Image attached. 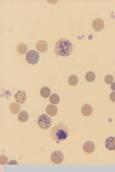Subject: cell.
Returning <instances> with one entry per match:
<instances>
[{
	"instance_id": "obj_1",
	"label": "cell",
	"mask_w": 115,
	"mask_h": 172,
	"mask_svg": "<svg viewBox=\"0 0 115 172\" xmlns=\"http://www.w3.org/2000/svg\"><path fill=\"white\" fill-rule=\"evenodd\" d=\"M73 50L72 43L66 39H61L55 45V53L59 56H69L72 53Z\"/></svg>"
},
{
	"instance_id": "obj_2",
	"label": "cell",
	"mask_w": 115,
	"mask_h": 172,
	"mask_svg": "<svg viewBox=\"0 0 115 172\" xmlns=\"http://www.w3.org/2000/svg\"><path fill=\"white\" fill-rule=\"evenodd\" d=\"M50 132L51 138L59 142L66 140L68 137L69 128L66 125L60 123L51 128Z\"/></svg>"
},
{
	"instance_id": "obj_3",
	"label": "cell",
	"mask_w": 115,
	"mask_h": 172,
	"mask_svg": "<svg viewBox=\"0 0 115 172\" xmlns=\"http://www.w3.org/2000/svg\"><path fill=\"white\" fill-rule=\"evenodd\" d=\"M52 124V120L46 114H42L38 117V125L40 128L43 129H48Z\"/></svg>"
},
{
	"instance_id": "obj_4",
	"label": "cell",
	"mask_w": 115,
	"mask_h": 172,
	"mask_svg": "<svg viewBox=\"0 0 115 172\" xmlns=\"http://www.w3.org/2000/svg\"><path fill=\"white\" fill-rule=\"evenodd\" d=\"M26 59L27 63L30 64H36L39 60V54L36 51L30 50L27 54Z\"/></svg>"
},
{
	"instance_id": "obj_5",
	"label": "cell",
	"mask_w": 115,
	"mask_h": 172,
	"mask_svg": "<svg viewBox=\"0 0 115 172\" xmlns=\"http://www.w3.org/2000/svg\"><path fill=\"white\" fill-rule=\"evenodd\" d=\"M64 158V154L61 151L59 150L53 152L51 156V161L55 164L62 163Z\"/></svg>"
},
{
	"instance_id": "obj_6",
	"label": "cell",
	"mask_w": 115,
	"mask_h": 172,
	"mask_svg": "<svg viewBox=\"0 0 115 172\" xmlns=\"http://www.w3.org/2000/svg\"><path fill=\"white\" fill-rule=\"evenodd\" d=\"M92 26L93 28L95 31L96 32H100L104 28V22L101 19H96L93 21Z\"/></svg>"
},
{
	"instance_id": "obj_7",
	"label": "cell",
	"mask_w": 115,
	"mask_h": 172,
	"mask_svg": "<svg viewBox=\"0 0 115 172\" xmlns=\"http://www.w3.org/2000/svg\"><path fill=\"white\" fill-rule=\"evenodd\" d=\"M15 99L17 102L20 104L24 103L27 99V96L25 91H19L15 94Z\"/></svg>"
},
{
	"instance_id": "obj_8",
	"label": "cell",
	"mask_w": 115,
	"mask_h": 172,
	"mask_svg": "<svg viewBox=\"0 0 115 172\" xmlns=\"http://www.w3.org/2000/svg\"><path fill=\"white\" fill-rule=\"evenodd\" d=\"M95 149V143L92 141H87L83 145V150L87 153H93Z\"/></svg>"
},
{
	"instance_id": "obj_9",
	"label": "cell",
	"mask_w": 115,
	"mask_h": 172,
	"mask_svg": "<svg viewBox=\"0 0 115 172\" xmlns=\"http://www.w3.org/2000/svg\"><path fill=\"white\" fill-rule=\"evenodd\" d=\"M48 45L47 42L43 40H41L37 43L36 48L40 53H45L48 49Z\"/></svg>"
},
{
	"instance_id": "obj_10",
	"label": "cell",
	"mask_w": 115,
	"mask_h": 172,
	"mask_svg": "<svg viewBox=\"0 0 115 172\" xmlns=\"http://www.w3.org/2000/svg\"><path fill=\"white\" fill-rule=\"evenodd\" d=\"M105 146L110 150H115V137L111 136L107 138L105 141Z\"/></svg>"
},
{
	"instance_id": "obj_11",
	"label": "cell",
	"mask_w": 115,
	"mask_h": 172,
	"mask_svg": "<svg viewBox=\"0 0 115 172\" xmlns=\"http://www.w3.org/2000/svg\"><path fill=\"white\" fill-rule=\"evenodd\" d=\"M82 114L85 116H89L92 114L93 109L91 105L88 104L83 105L81 108Z\"/></svg>"
},
{
	"instance_id": "obj_12",
	"label": "cell",
	"mask_w": 115,
	"mask_h": 172,
	"mask_svg": "<svg viewBox=\"0 0 115 172\" xmlns=\"http://www.w3.org/2000/svg\"><path fill=\"white\" fill-rule=\"evenodd\" d=\"M46 111L47 114L51 116L56 115L58 113V108L54 105H47L46 109Z\"/></svg>"
},
{
	"instance_id": "obj_13",
	"label": "cell",
	"mask_w": 115,
	"mask_h": 172,
	"mask_svg": "<svg viewBox=\"0 0 115 172\" xmlns=\"http://www.w3.org/2000/svg\"><path fill=\"white\" fill-rule=\"evenodd\" d=\"M30 118L29 113L25 110H22L19 113L18 116V120L21 122H26Z\"/></svg>"
},
{
	"instance_id": "obj_14",
	"label": "cell",
	"mask_w": 115,
	"mask_h": 172,
	"mask_svg": "<svg viewBox=\"0 0 115 172\" xmlns=\"http://www.w3.org/2000/svg\"><path fill=\"white\" fill-rule=\"evenodd\" d=\"M10 108L11 112L14 114H18L21 109L20 105L16 103H11Z\"/></svg>"
},
{
	"instance_id": "obj_15",
	"label": "cell",
	"mask_w": 115,
	"mask_h": 172,
	"mask_svg": "<svg viewBox=\"0 0 115 172\" xmlns=\"http://www.w3.org/2000/svg\"><path fill=\"white\" fill-rule=\"evenodd\" d=\"M51 93V89L48 87H43L41 90V95L43 98H47L49 97Z\"/></svg>"
},
{
	"instance_id": "obj_16",
	"label": "cell",
	"mask_w": 115,
	"mask_h": 172,
	"mask_svg": "<svg viewBox=\"0 0 115 172\" xmlns=\"http://www.w3.org/2000/svg\"><path fill=\"white\" fill-rule=\"evenodd\" d=\"M17 52L21 55L25 54L27 52V45L25 44H20L17 46Z\"/></svg>"
},
{
	"instance_id": "obj_17",
	"label": "cell",
	"mask_w": 115,
	"mask_h": 172,
	"mask_svg": "<svg viewBox=\"0 0 115 172\" xmlns=\"http://www.w3.org/2000/svg\"><path fill=\"white\" fill-rule=\"evenodd\" d=\"M85 79L87 81L92 82L96 79L95 74L93 72H89L86 74Z\"/></svg>"
},
{
	"instance_id": "obj_18",
	"label": "cell",
	"mask_w": 115,
	"mask_h": 172,
	"mask_svg": "<svg viewBox=\"0 0 115 172\" xmlns=\"http://www.w3.org/2000/svg\"><path fill=\"white\" fill-rule=\"evenodd\" d=\"M60 100V97L56 94H53L49 98L50 102L53 104H57Z\"/></svg>"
},
{
	"instance_id": "obj_19",
	"label": "cell",
	"mask_w": 115,
	"mask_h": 172,
	"mask_svg": "<svg viewBox=\"0 0 115 172\" xmlns=\"http://www.w3.org/2000/svg\"><path fill=\"white\" fill-rule=\"evenodd\" d=\"M78 78L76 75H71L69 77V83L72 86L77 85L78 83Z\"/></svg>"
},
{
	"instance_id": "obj_20",
	"label": "cell",
	"mask_w": 115,
	"mask_h": 172,
	"mask_svg": "<svg viewBox=\"0 0 115 172\" xmlns=\"http://www.w3.org/2000/svg\"><path fill=\"white\" fill-rule=\"evenodd\" d=\"M9 159L5 155H1L0 156V164L1 165H7L9 163Z\"/></svg>"
},
{
	"instance_id": "obj_21",
	"label": "cell",
	"mask_w": 115,
	"mask_h": 172,
	"mask_svg": "<svg viewBox=\"0 0 115 172\" xmlns=\"http://www.w3.org/2000/svg\"><path fill=\"white\" fill-rule=\"evenodd\" d=\"M114 81V77L112 75H106L105 78V83L107 84H110L112 83Z\"/></svg>"
},
{
	"instance_id": "obj_22",
	"label": "cell",
	"mask_w": 115,
	"mask_h": 172,
	"mask_svg": "<svg viewBox=\"0 0 115 172\" xmlns=\"http://www.w3.org/2000/svg\"><path fill=\"white\" fill-rule=\"evenodd\" d=\"M109 97L110 100L113 102H115V92H112L110 93Z\"/></svg>"
},
{
	"instance_id": "obj_23",
	"label": "cell",
	"mask_w": 115,
	"mask_h": 172,
	"mask_svg": "<svg viewBox=\"0 0 115 172\" xmlns=\"http://www.w3.org/2000/svg\"><path fill=\"white\" fill-rule=\"evenodd\" d=\"M9 165H18L17 162L14 160H12L9 162Z\"/></svg>"
},
{
	"instance_id": "obj_24",
	"label": "cell",
	"mask_w": 115,
	"mask_h": 172,
	"mask_svg": "<svg viewBox=\"0 0 115 172\" xmlns=\"http://www.w3.org/2000/svg\"><path fill=\"white\" fill-rule=\"evenodd\" d=\"M111 88L113 91H115V82L113 83L111 85Z\"/></svg>"
}]
</instances>
